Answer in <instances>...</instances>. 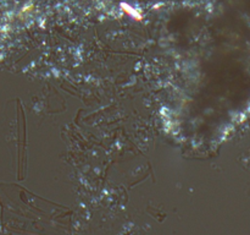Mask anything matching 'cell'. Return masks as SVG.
I'll return each mask as SVG.
<instances>
[{"label":"cell","instance_id":"6da1fadb","mask_svg":"<svg viewBox=\"0 0 250 235\" xmlns=\"http://www.w3.org/2000/svg\"><path fill=\"white\" fill-rule=\"evenodd\" d=\"M120 6H121L122 11H124L125 14H127L128 16H131L132 19H134L136 21H141L142 20L141 12H139L138 10L134 9L133 6H131L129 4H127V2H121V5H120Z\"/></svg>","mask_w":250,"mask_h":235}]
</instances>
